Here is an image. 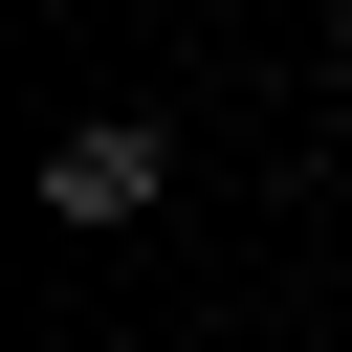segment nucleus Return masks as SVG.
<instances>
[{"mask_svg":"<svg viewBox=\"0 0 352 352\" xmlns=\"http://www.w3.org/2000/svg\"><path fill=\"white\" fill-rule=\"evenodd\" d=\"M154 198H176V154H154V132H132V110H88V132H66V154H44V220H66V242H132V220H154Z\"/></svg>","mask_w":352,"mask_h":352,"instance_id":"nucleus-1","label":"nucleus"},{"mask_svg":"<svg viewBox=\"0 0 352 352\" xmlns=\"http://www.w3.org/2000/svg\"><path fill=\"white\" fill-rule=\"evenodd\" d=\"M330 22H352V0H330Z\"/></svg>","mask_w":352,"mask_h":352,"instance_id":"nucleus-2","label":"nucleus"}]
</instances>
